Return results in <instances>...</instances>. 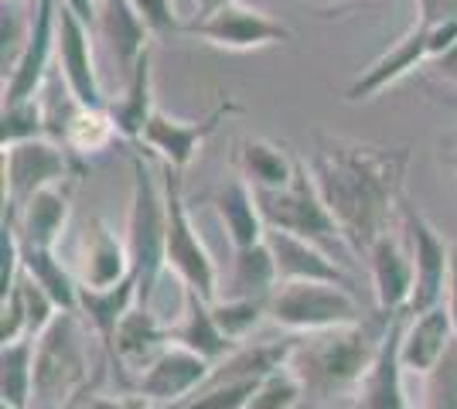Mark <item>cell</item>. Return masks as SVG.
I'll list each match as a JSON object with an SVG mask.
<instances>
[{
	"label": "cell",
	"mask_w": 457,
	"mask_h": 409,
	"mask_svg": "<svg viewBox=\"0 0 457 409\" xmlns=\"http://www.w3.org/2000/svg\"><path fill=\"white\" fill-rule=\"evenodd\" d=\"M212 314L219 321V328L226 331L228 341L243 345L249 334L256 331L263 321H267V300H253V297H226L219 293L212 300Z\"/></svg>",
	"instance_id": "cell-34"
},
{
	"label": "cell",
	"mask_w": 457,
	"mask_h": 409,
	"mask_svg": "<svg viewBox=\"0 0 457 409\" xmlns=\"http://www.w3.org/2000/svg\"><path fill=\"white\" fill-rule=\"evenodd\" d=\"M171 341L181 345V348H191L195 355H202V358H209L212 365H219L226 355H232V351L239 348L219 328V321L212 314V300L188 290H185V314H181L178 324H171Z\"/></svg>",
	"instance_id": "cell-27"
},
{
	"label": "cell",
	"mask_w": 457,
	"mask_h": 409,
	"mask_svg": "<svg viewBox=\"0 0 457 409\" xmlns=\"http://www.w3.org/2000/svg\"><path fill=\"white\" fill-rule=\"evenodd\" d=\"M311 177L331 209L352 256L389 233L393 212H400L403 181L410 168V147H379L345 136H318L307 157Z\"/></svg>",
	"instance_id": "cell-1"
},
{
	"label": "cell",
	"mask_w": 457,
	"mask_h": 409,
	"mask_svg": "<svg viewBox=\"0 0 457 409\" xmlns=\"http://www.w3.org/2000/svg\"><path fill=\"white\" fill-rule=\"evenodd\" d=\"M174 345L171 341V324L161 321V314L147 307V304H137L134 311L127 314L116 328L113 355L106 358L110 365L123 372V375H140V372L151 365L161 351Z\"/></svg>",
	"instance_id": "cell-20"
},
{
	"label": "cell",
	"mask_w": 457,
	"mask_h": 409,
	"mask_svg": "<svg viewBox=\"0 0 457 409\" xmlns=\"http://www.w3.org/2000/svg\"><path fill=\"white\" fill-rule=\"evenodd\" d=\"M62 4H65L69 11H76L79 18L86 20L89 28L96 24V0H62Z\"/></svg>",
	"instance_id": "cell-46"
},
{
	"label": "cell",
	"mask_w": 457,
	"mask_h": 409,
	"mask_svg": "<svg viewBox=\"0 0 457 409\" xmlns=\"http://www.w3.org/2000/svg\"><path fill=\"white\" fill-rule=\"evenodd\" d=\"M365 259H369V273H372V293H376L379 314L410 311L413 287H417L413 253L393 233H386L369 246Z\"/></svg>",
	"instance_id": "cell-19"
},
{
	"label": "cell",
	"mask_w": 457,
	"mask_h": 409,
	"mask_svg": "<svg viewBox=\"0 0 457 409\" xmlns=\"http://www.w3.org/2000/svg\"><path fill=\"white\" fill-rule=\"evenodd\" d=\"M130 212H127V246L134 259L140 304L154 307L157 283L168 273V198L157 184L151 164L140 154L130 157Z\"/></svg>",
	"instance_id": "cell-3"
},
{
	"label": "cell",
	"mask_w": 457,
	"mask_h": 409,
	"mask_svg": "<svg viewBox=\"0 0 457 409\" xmlns=\"http://www.w3.org/2000/svg\"><path fill=\"white\" fill-rule=\"evenodd\" d=\"M430 76L437 78V82H447V86H457V41L437 55V59L430 61Z\"/></svg>",
	"instance_id": "cell-44"
},
{
	"label": "cell",
	"mask_w": 457,
	"mask_h": 409,
	"mask_svg": "<svg viewBox=\"0 0 457 409\" xmlns=\"http://www.w3.org/2000/svg\"><path fill=\"white\" fill-rule=\"evenodd\" d=\"M58 7H62V0H38L35 4L28 45L21 52L14 72L4 78V102L38 96L45 78L52 76V59H55L58 48Z\"/></svg>",
	"instance_id": "cell-15"
},
{
	"label": "cell",
	"mask_w": 457,
	"mask_h": 409,
	"mask_svg": "<svg viewBox=\"0 0 457 409\" xmlns=\"http://www.w3.org/2000/svg\"><path fill=\"white\" fill-rule=\"evenodd\" d=\"M106 110H110V117H113L120 136L130 140V143H140V136H144V130H147V123H151V117L157 113V106H154L151 48L137 59V65L130 69V76H127V86H123L120 99L110 102Z\"/></svg>",
	"instance_id": "cell-28"
},
{
	"label": "cell",
	"mask_w": 457,
	"mask_h": 409,
	"mask_svg": "<svg viewBox=\"0 0 457 409\" xmlns=\"http://www.w3.org/2000/svg\"><path fill=\"white\" fill-rule=\"evenodd\" d=\"M58 72L65 78V86L72 89V96L82 106L103 110L110 106L103 96V82L96 72L93 41H89V24L79 18L76 11H69L65 4L58 7V48H55Z\"/></svg>",
	"instance_id": "cell-16"
},
{
	"label": "cell",
	"mask_w": 457,
	"mask_h": 409,
	"mask_svg": "<svg viewBox=\"0 0 457 409\" xmlns=\"http://www.w3.org/2000/svg\"><path fill=\"white\" fill-rule=\"evenodd\" d=\"M277 283H280V273H277V259L270 253L267 239L260 246L232 253V276H228L226 297L270 300V293L277 290Z\"/></svg>",
	"instance_id": "cell-32"
},
{
	"label": "cell",
	"mask_w": 457,
	"mask_h": 409,
	"mask_svg": "<svg viewBox=\"0 0 457 409\" xmlns=\"http://www.w3.org/2000/svg\"><path fill=\"white\" fill-rule=\"evenodd\" d=\"M427 409H457V341L447 358L427 375Z\"/></svg>",
	"instance_id": "cell-39"
},
{
	"label": "cell",
	"mask_w": 457,
	"mask_h": 409,
	"mask_svg": "<svg viewBox=\"0 0 457 409\" xmlns=\"http://www.w3.org/2000/svg\"><path fill=\"white\" fill-rule=\"evenodd\" d=\"M447 164H451V168H454V171H457V154H451V157H447Z\"/></svg>",
	"instance_id": "cell-49"
},
{
	"label": "cell",
	"mask_w": 457,
	"mask_h": 409,
	"mask_svg": "<svg viewBox=\"0 0 457 409\" xmlns=\"http://www.w3.org/2000/svg\"><path fill=\"white\" fill-rule=\"evenodd\" d=\"M134 273V259H130V246L127 235L113 233V225L106 218L93 215L86 222V235L79 246V287H93V290H106L123 283Z\"/></svg>",
	"instance_id": "cell-18"
},
{
	"label": "cell",
	"mask_w": 457,
	"mask_h": 409,
	"mask_svg": "<svg viewBox=\"0 0 457 409\" xmlns=\"http://www.w3.org/2000/svg\"><path fill=\"white\" fill-rule=\"evenodd\" d=\"M140 304V287H137V276L130 273L123 283L106 287V290H93V287H79V314L82 321L89 324V331L99 338V345L106 351V358L113 355L116 328L127 314Z\"/></svg>",
	"instance_id": "cell-26"
},
{
	"label": "cell",
	"mask_w": 457,
	"mask_h": 409,
	"mask_svg": "<svg viewBox=\"0 0 457 409\" xmlns=\"http://www.w3.org/2000/svg\"><path fill=\"white\" fill-rule=\"evenodd\" d=\"M447 314L454 321V338H457V246L451 249V280H447Z\"/></svg>",
	"instance_id": "cell-45"
},
{
	"label": "cell",
	"mask_w": 457,
	"mask_h": 409,
	"mask_svg": "<svg viewBox=\"0 0 457 409\" xmlns=\"http://www.w3.org/2000/svg\"><path fill=\"white\" fill-rule=\"evenodd\" d=\"M35 348H38V338L0 345V406H35Z\"/></svg>",
	"instance_id": "cell-30"
},
{
	"label": "cell",
	"mask_w": 457,
	"mask_h": 409,
	"mask_svg": "<svg viewBox=\"0 0 457 409\" xmlns=\"http://www.w3.org/2000/svg\"><path fill=\"white\" fill-rule=\"evenodd\" d=\"M69 409H76V406H69Z\"/></svg>",
	"instance_id": "cell-51"
},
{
	"label": "cell",
	"mask_w": 457,
	"mask_h": 409,
	"mask_svg": "<svg viewBox=\"0 0 457 409\" xmlns=\"http://www.w3.org/2000/svg\"><path fill=\"white\" fill-rule=\"evenodd\" d=\"M45 134V113H41V99H21V102H4L0 110V147H14L24 140H38Z\"/></svg>",
	"instance_id": "cell-35"
},
{
	"label": "cell",
	"mask_w": 457,
	"mask_h": 409,
	"mask_svg": "<svg viewBox=\"0 0 457 409\" xmlns=\"http://www.w3.org/2000/svg\"><path fill=\"white\" fill-rule=\"evenodd\" d=\"M21 273L31 276L41 290L58 304V311H79V280L58 259L55 249L21 246Z\"/></svg>",
	"instance_id": "cell-31"
},
{
	"label": "cell",
	"mask_w": 457,
	"mask_h": 409,
	"mask_svg": "<svg viewBox=\"0 0 457 409\" xmlns=\"http://www.w3.org/2000/svg\"><path fill=\"white\" fill-rule=\"evenodd\" d=\"M389 317L393 314H379L376 321H359L348 328L294 334V351L287 365L297 372L307 396L321 403L335 396H355L362 375L379 351Z\"/></svg>",
	"instance_id": "cell-2"
},
{
	"label": "cell",
	"mask_w": 457,
	"mask_h": 409,
	"mask_svg": "<svg viewBox=\"0 0 457 409\" xmlns=\"http://www.w3.org/2000/svg\"><path fill=\"white\" fill-rule=\"evenodd\" d=\"M209 205L215 209L222 229H226L228 242H232V253L260 246L267 239V218L260 212L256 192L249 188L243 177H232L222 188H215L209 195Z\"/></svg>",
	"instance_id": "cell-25"
},
{
	"label": "cell",
	"mask_w": 457,
	"mask_h": 409,
	"mask_svg": "<svg viewBox=\"0 0 457 409\" xmlns=\"http://www.w3.org/2000/svg\"><path fill=\"white\" fill-rule=\"evenodd\" d=\"M31 18H35V7H31V14H18L14 0H4V14H0V69H4V78L14 72L21 52L28 45Z\"/></svg>",
	"instance_id": "cell-37"
},
{
	"label": "cell",
	"mask_w": 457,
	"mask_h": 409,
	"mask_svg": "<svg viewBox=\"0 0 457 409\" xmlns=\"http://www.w3.org/2000/svg\"><path fill=\"white\" fill-rule=\"evenodd\" d=\"M294 351V334L284 341H256V345H239V348L226 355L215 369H212L205 386H219V382H263L270 372L284 369Z\"/></svg>",
	"instance_id": "cell-29"
},
{
	"label": "cell",
	"mask_w": 457,
	"mask_h": 409,
	"mask_svg": "<svg viewBox=\"0 0 457 409\" xmlns=\"http://www.w3.org/2000/svg\"><path fill=\"white\" fill-rule=\"evenodd\" d=\"M161 184H164V198H168V273H174L181 290L215 300L222 293L219 290V266L191 222L185 188H181V171L161 164Z\"/></svg>",
	"instance_id": "cell-6"
},
{
	"label": "cell",
	"mask_w": 457,
	"mask_h": 409,
	"mask_svg": "<svg viewBox=\"0 0 457 409\" xmlns=\"http://www.w3.org/2000/svg\"><path fill=\"white\" fill-rule=\"evenodd\" d=\"M400 218L406 239H410V253H413V270H417V287L410 300V314H423L437 307L451 280V249L440 239V233L430 225V218L420 212L410 198L400 201Z\"/></svg>",
	"instance_id": "cell-12"
},
{
	"label": "cell",
	"mask_w": 457,
	"mask_h": 409,
	"mask_svg": "<svg viewBox=\"0 0 457 409\" xmlns=\"http://www.w3.org/2000/svg\"><path fill=\"white\" fill-rule=\"evenodd\" d=\"M96 31L110 45V55L116 59V69L130 76L137 59L151 48V28L137 14L130 0H99L96 4Z\"/></svg>",
	"instance_id": "cell-24"
},
{
	"label": "cell",
	"mask_w": 457,
	"mask_h": 409,
	"mask_svg": "<svg viewBox=\"0 0 457 409\" xmlns=\"http://www.w3.org/2000/svg\"><path fill=\"white\" fill-rule=\"evenodd\" d=\"M24 338H31L28 311L21 304V293L11 290L4 293V304H0V345H14V341H24Z\"/></svg>",
	"instance_id": "cell-41"
},
{
	"label": "cell",
	"mask_w": 457,
	"mask_h": 409,
	"mask_svg": "<svg viewBox=\"0 0 457 409\" xmlns=\"http://www.w3.org/2000/svg\"><path fill=\"white\" fill-rule=\"evenodd\" d=\"M454 41H457V20H437V24L413 20V28L393 48H386L379 59L372 61L362 76L348 86L345 99L348 102H369V99H376L389 86H396L400 78L410 76L413 69L430 65L437 55H444Z\"/></svg>",
	"instance_id": "cell-8"
},
{
	"label": "cell",
	"mask_w": 457,
	"mask_h": 409,
	"mask_svg": "<svg viewBox=\"0 0 457 409\" xmlns=\"http://www.w3.org/2000/svg\"><path fill=\"white\" fill-rule=\"evenodd\" d=\"M86 409H164V406H154L151 399H144L140 392H120V396H93L89 406Z\"/></svg>",
	"instance_id": "cell-42"
},
{
	"label": "cell",
	"mask_w": 457,
	"mask_h": 409,
	"mask_svg": "<svg viewBox=\"0 0 457 409\" xmlns=\"http://www.w3.org/2000/svg\"><path fill=\"white\" fill-rule=\"evenodd\" d=\"M260 382H219V386H202L188 396L185 403L171 409H249Z\"/></svg>",
	"instance_id": "cell-38"
},
{
	"label": "cell",
	"mask_w": 457,
	"mask_h": 409,
	"mask_svg": "<svg viewBox=\"0 0 457 409\" xmlns=\"http://www.w3.org/2000/svg\"><path fill=\"white\" fill-rule=\"evenodd\" d=\"M318 4H321V11H338L345 4H355V0H318Z\"/></svg>",
	"instance_id": "cell-47"
},
{
	"label": "cell",
	"mask_w": 457,
	"mask_h": 409,
	"mask_svg": "<svg viewBox=\"0 0 457 409\" xmlns=\"http://www.w3.org/2000/svg\"><path fill=\"white\" fill-rule=\"evenodd\" d=\"M14 229H18L21 246H41V249H55L62 239L69 215H72V181H62L55 188H45L31 198L28 205H21L18 212H4Z\"/></svg>",
	"instance_id": "cell-21"
},
{
	"label": "cell",
	"mask_w": 457,
	"mask_h": 409,
	"mask_svg": "<svg viewBox=\"0 0 457 409\" xmlns=\"http://www.w3.org/2000/svg\"><path fill=\"white\" fill-rule=\"evenodd\" d=\"M301 157L267 136H239L232 143V168L253 192H280L297 175Z\"/></svg>",
	"instance_id": "cell-23"
},
{
	"label": "cell",
	"mask_w": 457,
	"mask_h": 409,
	"mask_svg": "<svg viewBox=\"0 0 457 409\" xmlns=\"http://www.w3.org/2000/svg\"><path fill=\"white\" fill-rule=\"evenodd\" d=\"M236 113H239V102L228 96L219 99L202 119H178V117H171V113H164V110H157L151 117V123H147L144 136H140V143H144L147 154H154L161 164H168V168L185 175L188 164L198 157V151L205 147V140L219 130V123H226V119L236 117Z\"/></svg>",
	"instance_id": "cell-11"
},
{
	"label": "cell",
	"mask_w": 457,
	"mask_h": 409,
	"mask_svg": "<svg viewBox=\"0 0 457 409\" xmlns=\"http://www.w3.org/2000/svg\"><path fill=\"white\" fill-rule=\"evenodd\" d=\"M222 0H198V14H205V11H212V7H219Z\"/></svg>",
	"instance_id": "cell-48"
},
{
	"label": "cell",
	"mask_w": 457,
	"mask_h": 409,
	"mask_svg": "<svg viewBox=\"0 0 457 409\" xmlns=\"http://www.w3.org/2000/svg\"><path fill=\"white\" fill-rule=\"evenodd\" d=\"M267 246L277 259L280 283H335L345 290H355L352 273H345L342 259L307 242L301 235H290L284 229H267Z\"/></svg>",
	"instance_id": "cell-17"
},
{
	"label": "cell",
	"mask_w": 457,
	"mask_h": 409,
	"mask_svg": "<svg viewBox=\"0 0 457 409\" xmlns=\"http://www.w3.org/2000/svg\"><path fill=\"white\" fill-rule=\"evenodd\" d=\"M212 369L215 365H212L209 358L195 355L191 348H181V345H168L134 379V392H140L144 399H151L154 406L171 409L202 389L209 382Z\"/></svg>",
	"instance_id": "cell-13"
},
{
	"label": "cell",
	"mask_w": 457,
	"mask_h": 409,
	"mask_svg": "<svg viewBox=\"0 0 457 409\" xmlns=\"http://www.w3.org/2000/svg\"><path fill=\"white\" fill-rule=\"evenodd\" d=\"M417 20L423 24L457 20V0H417Z\"/></svg>",
	"instance_id": "cell-43"
},
{
	"label": "cell",
	"mask_w": 457,
	"mask_h": 409,
	"mask_svg": "<svg viewBox=\"0 0 457 409\" xmlns=\"http://www.w3.org/2000/svg\"><path fill=\"white\" fill-rule=\"evenodd\" d=\"M21 4H28V7H35V4H38V0H21Z\"/></svg>",
	"instance_id": "cell-50"
},
{
	"label": "cell",
	"mask_w": 457,
	"mask_h": 409,
	"mask_svg": "<svg viewBox=\"0 0 457 409\" xmlns=\"http://www.w3.org/2000/svg\"><path fill=\"white\" fill-rule=\"evenodd\" d=\"M454 341V321H451L444 304L423 314H410L406 328H403V365H406V372H417L427 379L447 358Z\"/></svg>",
	"instance_id": "cell-22"
},
{
	"label": "cell",
	"mask_w": 457,
	"mask_h": 409,
	"mask_svg": "<svg viewBox=\"0 0 457 409\" xmlns=\"http://www.w3.org/2000/svg\"><path fill=\"white\" fill-rule=\"evenodd\" d=\"M89 389L86 321L79 311H62L35 348V406L69 409Z\"/></svg>",
	"instance_id": "cell-4"
},
{
	"label": "cell",
	"mask_w": 457,
	"mask_h": 409,
	"mask_svg": "<svg viewBox=\"0 0 457 409\" xmlns=\"http://www.w3.org/2000/svg\"><path fill=\"white\" fill-rule=\"evenodd\" d=\"M256 201H260V212L267 218V229H284L290 235H301V239L321 246L328 253L348 249L335 215L324 205L321 192H318V184L311 177L307 160L297 164V175L287 188H280V192H256Z\"/></svg>",
	"instance_id": "cell-5"
},
{
	"label": "cell",
	"mask_w": 457,
	"mask_h": 409,
	"mask_svg": "<svg viewBox=\"0 0 457 409\" xmlns=\"http://www.w3.org/2000/svg\"><path fill=\"white\" fill-rule=\"evenodd\" d=\"M406 317H410V311H400L389 317L379 351H376L372 365H369L359 389L352 396V409H410V396H406V382H403L406 365H403L400 351Z\"/></svg>",
	"instance_id": "cell-14"
},
{
	"label": "cell",
	"mask_w": 457,
	"mask_h": 409,
	"mask_svg": "<svg viewBox=\"0 0 457 409\" xmlns=\"http://www.w3.org/2000/svg\"><path fill=\"white\" fill-rule=\"evenodd\" d=\"M267 314L277 328L290 334L331 331L365 321L355 290L335 283H277L267 300Z\"/></svg>",
	"instance_id": "cell-7"
},
{
	"label": "cell",
	"mask_w": 457,
	"mask_h": 409,
	"mask_svg": "<svg viewBox=\"0 0 457 409\" xmlns=\"http://www.w3.org/2000/svg\"><path fill=\"white\" fill-rule=\"evenodd\" d=\"M301 399H307L304 382L297 379V372L290 365H284V369L270 372L267 379L256 386L249 409H294Z\"/></svg>",
	"instance_id": "cell-36"
},
{
	"label": "cell",
	"mask_w": 457,
	"mask_h": 409,
	"mask_svg": "<svg viewBox=\"0 0 457 409\" xmlns=\"http://www.w3.org/2000/svg\"><path fill=\"white\" fill-rule=\"evenodd\" d=\"M185 35L205 41L212 48H226V52H256V48L294 41V31L284 20L270 18L267 11L243 4V0H222L219 7L198 14L191 24H185Z\"/></svg>",
	"instance_id": "cell-10"
},
{
	"label": "cell",
	"mask_w": 457,
	"mask_h": 409,
	"mask_svg": "<svg viewBox=\"0 0 457 409\" xmlns=\"http://www.w3.org/2000/svg\"><path fill=\"white\" fill-rule=\"evenodd\" d=\"M130 4L151 28L154 38H171V35L185 31V24L178 20V11H174V0H130Z\"/></svg>",
	"instance_id": "cell-40"
},
{
	"label": "cell",
	"mask_w": 457,
	"mask_h": 409,
	"mask_svg": "<svg viewBox=\"0 0 457 409\" xmlns=\"http://www.w3.org/2000/svg\"><path fill=\"white\" fill-rule=\"evenodd\" d=\"M82 171V160L48 136L4 147V212H18L38 192L62 181H76Z\"/></svg>",
	"instance_id": "cell-9"
},
{
	"label": "cell",
	"mask_w": 457,
	"mask_h": 409,
	"mask_svg": "<svg viewBox=\"0 0 457 409\" xmlns=\"http://www.w3.org/2000/svg\"><path fill=\"white\" fill-rule=\"evenodd\" d=\"M116 136H120V130H116V123H113V117H110V110H106V106H103V110L79 106L76 117L69 119V127H65V140H62V147H69V151L82 160V157L106 151Z\"/></svg>",
	"instance_id": "cell-33"
}]
</instances>
